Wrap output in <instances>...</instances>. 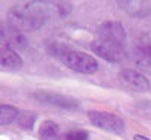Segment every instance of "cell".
Listing matches in <instances>:
<instances>
[{"label": "cell", "instance_id": "cell-1", "mask_svg": "<svg viewBox=\"0 0 151 140\" xmlns=\"http://www.w3.org/2000/svg\"><path fill=\"white\" fill-rule=\"evenodd\" d=\"M45 11L40 3H18L8 12V23L15 32H30L40 29L45 21Z\"/></svg>", "mask_w": 151, "mask_h": 140}, {"label": "cell", "instance_id": "cell-2", "mask_svg": "<svg viewBox=\"0 0 151 140\" xmlns=\"http://www.w3.org/2000/svg\"><path fill=\"white\" fill-rule=\"evenodd\" d=\"M60 60L64 62L70 69L82 74H94L98 69V62L91 54L83 51H73V50H64L59 54Z\"/></svg>", "mask_w": 151, "mask_h": 140}, {"label": "cell", "instance_id": "cell-3", "mask_svg": "<svg viewBox=\"0 0 151 140\" xmlns=\"http://www.w3.org/2000/svg\"><path fill=\"white\" fill-rule=\"evenodd\" d=\"M88 119L91 121L92 125H95L97 128H101L104 131H110L115 134H122L125 131V122L116 116L107 111H88Z\"/></svg>", "mask_w": 151, "mask_h": 140}, {"label": "cell", "instance_id": "cell-4", "mask_svg": "<svg viewBox=\"0 0 151 140\" xmlns=\"http://www.w3.org/2000/svg\"><path fill=\"white\" fill-rule=\"evenodd\" d=\"M32 98H35L36 101H41L44 104H52V106H56L59 109H65V110L79 109L77 99L67 96V95H62V94L50 92V91H36L32 94Z\"/></svg>", "mask_w": 151, "mask_h": 140}, {"label": "cell", "instance_id": "cell-5", "mask_svg": "<svg viewBox=\"0 0 151 140\" xmlns=\"http://www.w3.org/2000/svg\"><path fill=\"white\" fill-rule=\"evenodd\" d=\"M91 48L94 53H97L100 57H103L107 62H119L124 56V48L121 44L106 41V39H100V38L92 42Z\"/></svg>", "mask_w": 151, "mask_h": 140}, {"label": "cell", "instance_id": "cell-6", "mask_svg": "<svg viewBox=\"0 0 151 140\" xmlns=\"http://www.w3.org/2000/svg\"><path fill=\"white\" fill-rule=\"evenodd\" d=\"M98 36L100 39H106L124 45L125 42V30L122 27V24L118 21H104L103 24H100L98 27Z\"/></svg>", "mask_w": 151, "mask_h": 140}, {"label": "cell", "instance_id": "cell-7", "mask_svg": "<svg viewBox=\"0 0 151 140\" xmlns=\"http://www.w3.org/2000/svg\"><path fill=\"white\" fill-rule=\"evenodd\" d=\"M119 80L124 86L134 92H145L150 89V81L144 74L137 72L134 69H124L119 72Z\"/></svg>", "mask_w": 151, "mask_h": 140}, {"label": "cell", "instance_id": "cell-8", "mask_svg": "<svg viewBox=\"0 0 151 140\" xmlns=\"http://www.w3.org/2000/svg\"><path fill=\"white\" fill-rule=\"evenodd\" d=\"M134 63L136 66L151 74V45H144L137 47L134 50Z\"/></svg>", "mask_w": 151, "mask_h": 140}, {"label": "cell", "instance_id": "cell-9", "mask_svg": "<svg viewBox=\"0 0 151 140\" xmlns=\"http://www.w3.org/2000/svg\"><path fill=\"white\" fill-rule=\"evenodd\" d=\"M0 63H2V68H9V69H15L21 66V57L9 47H3L2 48V59H0Z\"/></svg>", "mask_w": 151, "mask_h": 140}, {"label": "cell", "instance_id": "cell-10", "mask_svg": "<svg viewBox=\"0 0 151 140\" xmlns=\"http://www.w3.org/2000/svg\"><path fill=\"white\" fill-rule=\"evenodd\" d=\"M58 134H59V126H58L56 122L44 121L40 125V131H38L40 140H56Z\"/></svg>", "mask_w": 151, "mask_h": 140}, {"label": "cell", "instance_id": "cell-11", "mask_svg": "<svg viewBox=\"0 0 151 140\" xmlns=\"http://www.w3.org/2000/svg\"><path fill=\"white\" fill-rule=\"evenodd\" d=\"M121 8H124L125 11H129L132 15L134 17H142L145 15L147 12L150 11V5L151 3H147V2H119Z\"/></svg>", "mask_w": 151, "mask_h": 140}, {"label": "cell", "instance_id": "cell-12", "mask_svg": "<svg viewBox=\"0 0 151 140\" xmlns=\"http://www.w3.org/2000/svg\"><path fill=\"white\" fill-rule=\"evenodd\" d=\"M18 116V110L9 104H2L0 107V124L2 125H9L12 121Z\"/></svg>", "mask_w": 151, "mask_h": 140}, {"label": "cell", "instance_id": "cell-13", "mask_svg": "<svg viewBox=\"0 0 151 140\" xmlns=\"http://www.w3.org/2000/svg\"><path fill=\"white\" fill-rule=\"evenodd\" d=\"M35 121H36V114L33 111H23L20 114L18 124H20L21 128H24V130H32Z\"/></svg>", "mask_w": 151, "mask_h": 140}, {"label": "cell", "instance_id": "cell-14", "mask_svg": "<svg viewBox=\"0 0 151 140\" xmlns=\"http://www.w3.org/2000/svg\"><path fill=\"white\" fill-rule=\"evenodd\" d=\"M5 38V41L6 42H9L11 45H20V47H26V44H27V39L23 36V33H20V32H15V33H12V35H9V36H6V35H2V39Z\"/></svg>", "mask_w": 151, "mask_h": 140}, {"label": "cell", "instance_id": "cell-15", "mask_svg": "<svg viewBox=\"0 0 151 140\" xmlns=\"http://www.w3.org/2000/svg\"><path fill=\"white\" fill-rule=\"evenodd\" d=\"M65 140H88V133L85 130H73L67 134Z\"/></svg>", "mask_w": 151, "mask_h": 140}, {"label": "cell", "instance_id": "cell-16", "mask_svg": "<svg viewBox=\"0 0 151 140\" xmlns=\"http://www.w3.org/2000/svg\"><path fill=\"white\" fill-rule=\"evenodd\" d=\"M133 140H150V139L145 137V136H142V134H134L133 136Z\"/></svg>", "mask_w": 151, "mask_h": 140}]
</instances>
